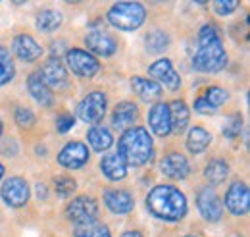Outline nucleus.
I'll use <instances>...</instances> for the list:
<instances>
[{
  "instance_id": "nucleus-1",
  "label": "nucleus",
  "mask_w": 250,
  "mask_h": 237,
  "mask_svg": "<svg viewBox=\"0 0 250 237\" xmlns=\"http://www.w3.org/2000/svg\"><path fill=\"white\" fill-rule=\"evenodd\" d=\"M148 212L164 222H179L187 216V197L173 185H156L146 195Z\"/></svg>"
},
{
  "instance_id": "nucleus-2",
  "label": "nucleus",
  "mask_w": 250,
  "mask_h": 237,
  "mask_svg": "<svg viewBox=\"0 0 250 237\" xmlns=\"http://www.w3.org/2000/svg\"><path fill=\"white\" fill-rule=\"evenodd\" d=\"M196 71L216 73L227 66V52L216 25H204L198 33V50L192 58Z\"/></svg>"
},
{
  "instance_id": "nucleus-3",
  "label": "nucleus",
  "mask_w": 250,
  "mask_h": 237,
  "mask_svg": "<svg viewBox=\"0 0 250 237\" xmlns=\"http://www.w3.org/2000/svg\"><path fill=\"white\" fill-rule=\"evenodd\" d=\"M118 154L125 166H145L154 158V141L146 127H129L118 141Z\"/></svg>"
},
{
  "instance_id": "nucleus-4",
  "label": "nucleus",
  "mask_w": 250,
  "mask_h": 237,
  "mask_svg": "<svg viewBox=\"0 0 250 237\" xmlns=\"http://www.w3.org/2000/svg\"><path fill=\"white\" fill-rule=\"evenodd\" d=\"M108 22L122 31H137L146 20V8L141 2H118L108 10Z\"/></svg>"
},
{
  "instance_id": "nucleus-5",
  "label": "nucleus",
  "mask_w": 250,
  "mask_h": 237,
  "mask_svg": "<svg viewBox=\"0 0 250 237\" xmlns=\"http://www.w3.org/2000/svg\"><path fill=\"white\" fill-rule=\"evenodd\" d=\"M106 108H108L106 95L100 91H93L79 102L77 118L85 123H91V125H100V121L106 116Z\"/></svg>"
},
{
  "instance_id": "nucleus-6",
  "label": "nucleus",
  "mask_w": 250,
  "mask_h": 237,
  "mask_svg": "<svg viewBox=\"0 0 250 237\" xmlns=\"http://www.w3.org/2000/svg\"><path fill=\"white\" fill-rule=\"evenodd\" d=\"M65 216L75 226L93 224V222H96V218H98V203H96L94 197L79 195V197L71 199V203L65 207Z\"/></svg>"
},
{
  "instance_id": "nucleus-7",
  "label": "nucleus",
  "mask_w": 250,
  "mask_h": 237,
  "mask_svg": "<svg viewBox=\"0 0 250 237\" xmlns=\"http://www.w3.org/2000/svg\"><path fill=\"white\" fill-rule=\"evenodd\" d=\"M65 64L67 68L79 77H94L100 71V62L91 52L83 48H69L65 50Z\"/></svg>"
},
{
  "instance_id": "nucleus-8",
  "label": "nucleus",
  "mask_w": 250,
  "mask_h": 237,
  "mask_svg": "<svg viewBox=\"0 0 250 237\" xmlns=\"http://www.w3.org/2000/svg\"><path fill=\"white\" fill-rule=\"evenodd\" d=\"M225 208L233 216H245L250 210V191L249 185L241 179L231 181V185L225 191Z\"/></svg>"
},
{
  "instance_id": "nucleus-9",
  "label": "nucleus",
  "mask_w": 250,
  "mask_h": 237,
  "mask_svg": "<svg viewBox=\"0 0 250 237\" xmlns=\"http://www.w3.org/2000/svg\"><path fill=\"white\" fill-rule=\"evenodd\" d=\"M0 197L2 201L12 208H21L27 205L29 197H31V189L29 183L23 178H10L6 179L0 187Z\"/></svg>"
},
{
  "instance_id": "nucleus-10",
  "label": "nucleus",
  "mask_w": 250,
  "mask_h": 237,
  "mask_svg": "<svg viewBox=\"0 0 250 237\" xmlns=\"http://www.w3.org/2000/svg\"><path fill=\"white\" fill-rule=\"evenodd\" d=\"M148 75H150L152 81H156L160 87L164 85L166 89L169 91H177L181 87V77L175 71V68H173L169 58H160L154 64H150Z\"/></svg>"
},
{
  "instance_id": "nucleus-11",
  "label": "nucleus",
  "mask_w": 250,
  "mask_h": 237,
  "mask_svg": "<svg viewBox=\"0 0 250 237\" xmlns=\"http://www.w3.org/2000/svg\"><path fill=\"white\" fill-rule=\"evenodd\" d=\"M196 207H198V212L200 216L206 220V222H212L216 224L221 220L223 216V205L219 201L218 193L210 187H202L198 191V197H196Z\"/></svg>"
},
{
  "instance_id": "nucleus-12",
  "label": "nucleus",
  "mask_w": 250,
  "mask_h": 237,
  "mask_svg": "<svg viewBox=\"0 0 250 237\" xmlns=\"http://www.w3.org/2000/svg\"><path fill=\"white\" fill-rule=\"evenodd\" d=\"M91 158V152L85 143L81 141H71L60 150L58 154V164L65 170H79L83 168Z\"/></svg>"
},
{
  "instance_id": "nucleus-13",
  "label": "nucleus",
  "mask_w": 250,
  "mask_h": 237,
  "mask_svg": "<svg viewBox=\"0 0 250 237\" xmlns=\"http://www.w3.org/2000/svg\"><path fill=\"white\" fill-rule=\"evenodd\" d=\"M85 45H87V48L91 50V54H93L94 58H96V56L110 58V56H114V54L118 52V43H116V39H114L110 33L100 31V29H94V31H91V33H87Z\"/></svg>"
},
{
  "instance_id": "nucleus-14",
  "label": "nucleus",
  "mask_w": 250,
  "mask_h": 237,
  "mask_svg": "<svg viewBox=\"0 0 250 237\" xmlns=\"http://www.w3.org/2000/svg\"><path fill=\"white\" fill-rule=\"evenodd\" d=\"M41 71V77L42 81L52 89H65L67 83H69V77H67V70L63 66V62L60 58H50L42 64V68L39 70Z\"/></svg>"
},
{
  "instance_id": "nucleus-15",
  "label": "nucleus",
  "mask_w": 250,
  "mask_h": 237,
  "mask_svg": "<svg viewBox=\"0 0 250 237\" xmlns=\"http://www.w3.org/2000/svg\"><path fill=\"white\" fill-rule=\"evenodd\" d=\"M12 50H14L16 58H20L21 62H35V60L42 56V47L27 33H21V35L14 37Z\"/></svg>"
},
{
  "instance_id": "nucleus-16",
  "label": "nucleus",
  "mask_w": 250,
  "mask_h": 237,
  "mask_svg": "<svg viewBox=\"0 0 250 237\" xmlns=\"http://www.w3.org/2000/svg\"><path fill=\"white\" fill-rule=\"evenodd\" d=\"M160 170L164 176L171 179H185L190 172V164H188L187 156L181 152H169L162 158L160 162Z\"/></svg>"
},
{
  "instance_id": "nucleus-17",
  "label": "nucleus",
  "mask_w": 250,
  "mask_h": 237,
  "mask_svg": "<svg viewBox=\"0 0 250 237\" xmlns=\"http://www.w3.org/2000/svg\"><path fill=\"white\" fill-rule=\"evenodd\" d=\"M104 205L112 214H129L135 208V199L129 191L125 189H106L104 195Z\"/></svg>"
},
{
  "instance_id": "nucleus-18",
  "label": "nucleus",
  "mask_w": 250,
  "mask_h": 237,
  "mask_svg": "<svg viewBox=\"0 0 250 237\" xmlns=\"http://www.w3.org/2000/svg\"><path fill=\"white\" fill-rule=\"evenodd\" d=\"M148 125L152 133L158 137H167L171 133V121H169V106L166 102H156L148 110Z\"/></svg>"
},
{
  "instance_id": "nucleus-19",
  "label": "nucleus",
  "mask_w": 250,
  "mask_h": 237,
  "mask_svg": "<svg viewBox=\"0 0 250 237\" xmlns=\"http://www.w3.org/2000/svg\"><path fill=\"white\" fill-rule=\"evenodd\" d=\"M139 118V108H137V104H133V102H129V100H124V102H120V104H116V108H114V112H112V125L116 127V129H129V127H133V123H135V119Z\"/></svg>"
},
{
  "instance_id": "nucleus-20",
  "label": "nucleus",
  "mask_w": 250,
  "mask_h": 237,
  "mask_svg": "<svg viewBox=\"0 0 250 237\" xmlns=\"http://www.w3.org/2000/svg\"><path fill=\"white\" fill-rule=\"evenodd\" d=\"M27 89L31 93V96L42 106H52L54 102V93L50 91V87L42 81L41 71H31L27 77Z\"/></svg>"
},
{
  "instance_id": "nucleus-21",
  "label": "nucleus",
  "mask_w": 250,
  "mask_h": 237,
  "mask_svg": "<svg viewBox=\"0 0 250 237\" xmlns=\"http://www.w3.org/2000/svg\"><path fill=\"white\" fill-rule=\"evenodd\" d=\"M131 89H133V93L141 100H145V102H154V100H158L162 96V93H164L156 81H152L150 77H139V75L131 79Z\"/></svg>"
},
{
  "instance_id": "nucleus-22",
  "label": "nucleus",
  "mask_w": 250,
  "mask_h": 237,
  "mask_svg": "<svg viewBox=\"0 0 250 237\" xmlns=\"http://www.w3.org/2000/svg\"><path fill=\"white\" fill-rule=\"evenodd\" d=\"M100 172L112 181H120L127 176V166L122 160V156L118 152H110V154H104L102 160H100Z\"/></svg>"
},
{
  "instance_id": "nucleus-23",
  "label": "nucleus",
  "mask_w": 250,
  "mask_h": 237,
  "mask_svg": "<svg viewBox=\"0 0 250 237\" xmlns=\"http://www.w3.org/2000/svg\"><path fill=\"white\" fill-rule=\"evenodd\" d=\"M87 141H89V145H91L93 150H96V152H106L108 148L114 145V135L104 125H93L89 129V133H87Z\"/></svg>"
},
{
  "instance_id": "nucleus-24",
  "label": "nucleus",
  "mask_w": 250,
  "mask_h": 237,
  "mask_svg": "<svg viewBox=\"0 0 250 237\" xmlns=\"http://www.w3.org/2000/svg\"><path fill=\"white\" fill-rule=\"evenodd\" d=\"M169 106V121H171V131L173 133H181L185 131V127L188 125V108L183 100H173L167 104Z\"/></svg>"
},
{
  "instance_id": "nucleus-25",
  "label": "nucleus",
  "mask_w": 250,
  "mask_h": 237,
  "mask_svg": "<svg viewBox=\"0 0 250 237\" xmlns=\"http://www.w3.org/2000/svg\"><path fill=\"white\" fill-rule=\"evenodd\" d=\"M210 143H212V135L204 127H200V125L190 127V131H188L187 135V148L192 154L204 152L206 148L210 147Z\"/></svg>"
},
{
  "instance_id": "nucleus-26",
  "label": "nucleus",
  "mask_w": 250,
  "mask_h": 237,
  "mask_svg": "<svg viewBox=\"0 0 250 237\" xmlns=\"http://www.w3.org/2000/svg\"><path fill=\"white\" fill-rule=\"evenodd\" d=\"M62 14L58 12V10H41L39 14H37V18H35V25H37V29L42 31V33H52V31H56L60 25H62Z\"/></svg>"
},
{
  "instance_id": "nucleus-27",
  "label": "nucleus",
  "mask_w": 250,
  "mask_h": 237,
  "mask_svg": "<svg viewBox=\"0 0 250 237\" xmlns=\"http://www.w3.org/2000/svg\"><path fill=\"white\" fill-rule=\"evenodd\" d=\"M204 176H206V179L212 185H219V183H223L225 178L229 176V164L225 160H221V158H214V160H210L206 164Z\"/></svg>"
},
{
  "instance_id": "nucleus-28",
  "label": "nucleus",
  "mask_w": 250,
  "mask_h": 237,
  "mask_svg": "<svg viewBox=\"0 0 250 237\" xmlns=\"http://www.w3.org/2000/svg\"><path fill=\"white\" fill-rule=\"evenodd\" d=\"M145 41H146V50L150 54H162L169 47V35L162 29H154L146 33Z\"/></svg>"
},
{
  "instance_id": "nucleus-29",
  "label": "nucleus",
  "mask_w": 250,
  "mask_h": 237,
  "mask_svg": "<svg viewBox=\"0 0 250 237\" xmlns=\"http://www.w3.org/2000/svg\"><path fill=\"white\" fill-rule=\"evenodd\" d=\"M16 75V66L10 58V52L8 48H4L0 45V87L2 85H8Z\"/></svg>"
},
{
  "instance_id": "nucleus-30",
  "label": "nucleus",
  "mask_w": 250,
  "mask_h": 237,
  "mask_svg": "<svg viewBox=\"0 0 250 237\" xmlns=\"http://www.w3.org/2000/svg\"><path fill=\"white\" fill-rule=\"evenodd\" d=\"M73 237H112L110 230L106 224L93 222V224H85V226H77L73 230Z\"/></svg>"
},
{
  "instance_id": "nucleus-31",
  "label": "nucleus",
  "mask_w": 250,
  "mask_h": 237,
  "mask_svg": "<svg viewBox=\"0 0 250 237\" xmlns=\"http://www.w3.org/2000/svg\"><path fill=\"white\" fill-rule=\"evenodd\" d=\"M75 189H77V183H75V179L69 178V176H58V178L54 179V191L62 199L71 197L75 193Z\"/></svg>"
},
{
  "instance_id": "nucleus-32",
  "label": "nucleus",
  "mask_w": 250,
  "mask_h": 237,
  "mask_svg": "<svg viewBox=\"0 0 250 237\" xmlns=\"http://www.w3.org/2000/svg\"><path fill=\"white\" fill-rule=\"evenodd\" d=\"M241 131H243V116L241 114H233L223 125V135L227 139H235V137L241 135Z\"/></svg>"
},
{
  "instance_id": "nucleus-33",
  "label": "nucleus",
  "mask_w": 250,
  "mask_h": 237,
  "mask_svg": "<svg viewBox=\"0 0 250 237\" xmlns=\"http://www.w3.org/2000/svg\"><path fill=\"white\" fill-rule=\"evenodd\" d=\"M204 98L218 110L221 104H225V100L229 98V95H227V91L218 87V85H214V87H208L206 93H204Z\"/></svg>"
},
{
  "instance_id": "nucleus-34",
  "label": "nucleus",
  "mask_w": 250,
  "mask_h": 237,
  "mask_svg": "<svg viewBox=\"0 0 250 237\" xmlns=\"http://www.w3.org/2000/svg\"><path fill=\"white\" fill-rule=\"evenodd\" d=\"M14 119H16V123L20 125V127H23V129H29L35 125V114H33L29 108H23V106H18L16 108V112H14Z\"/></svg>"
},
{
  "instance_id": "nucleus-35",
  "label": "nucleus",
  "mask_w": 250,
  "mask_h": 237,
  "mask_svg": "<svg viewBox=\"0 0 250 237\" xmlns=\"http://www.w3.org/2000/svg\"><path fill=\"white\" fill-rule=\"evenodd\" d=\"M237 8H239V2L237 0H218V2H214V10H216L218 16H229Z\"/></svg>"
},
{
  "instance_id": "nucleus-36",
  "label": "nucleus",
  "mask_w": 250,
  "mask_h": 237,
  "mask_svg": "<svg viewBox=\"0 0 250 237\" xmlns=\"http://www.w3.org/2000/svg\"><path fill=\"white\" fill-rule=\"evenodd\" d=\"M194 112H198V114H202V116H212V114H216L218 110H216L204 96H198V98L194 100Z\"/></svg>"
},
{
  "instance_id": "nucleus-37",
  "label": "nucleus",
  "mask_w": 250,
  "mask_h": 237,
  "mask_svg": "<svg viewBox=\"0 0 250 237\" xmlns=\"http://www.w3.org/2000/svg\"><path fill=\"white\" fill-rule=\"evenodd\" d=\"M73 125H75V118L71 114H62L56 118V129L60 133H67L69 129H73Z\"/></svg>"
},
{
  "instance_id": "nucleus-38",
  "label": "nucleus",
  "mask_w": 250,
  "mask_h": 237,
  "mask_svg": "<svg viewBox=\"0 0 250 237\" xmlns=\"http://www.w3.org/2000/svg\"><path fill=\"white\" fill-rule=\"evenodd\" d=\"M122 237H145L139 230H129V232H125V234H122Z\"/></svg>"
},
{
  "instance_id": "nucleus-39",
  "label": "nucleus",
  "mask_w": 250,
  "mask_h": 237,
  "mask_svg": "<svg viewBox=\"0 0 250 237\" xmlns=\"http://www.w3.org/2000/svg\"><path fill=\"white\" fill-rule=\"evenodd\" d=\"M37 193H39V199H46V189H44V185H37Z\"/></svg>"
},
{
  "instance_id": "nucleus-40",
  "label": "nucleus",
  "mask_w": 250,
  "mask_h": 237,
  "mask_svg": "<svg viewBox=\"0 0 250 237\" xmlns=\"http://www.w3.org/2000/svg\"><path fill=\"white\" fill-rule=\"evenodd\" d=\"M4 178V166H2V164H0V179Z\"/></svg>"
},
{
  "instance_id": "nucleus-41",
  "label": "nucleus",
  "mask_w": 250,
  "mask_h": 237,
  "mask_svg": "<svg viewBox=\"0 0 250 237\" xmlns=\"http://www.w3.org/2000/svg\"><path fill=\"white\" fill-rule=\"evenodd\" d=\"M2 131H4V125H2V119H0V137H2Z\"/></svg>"
},
{
  "instance_id": "nucleus-42",
  "label": "nucleus",
  "mask_w": 250,
  "mask_h": 237,
  "mask_svg": "<svg viewBox=\"0 0 250 237\" xmlns=\"http://www.w3.org/2000/svg\"><path fill=\"white\" fill-rule=\"evenodd\" d=\"M185 237H194V236H185Z\"/></svg>"
}]
</instances>
